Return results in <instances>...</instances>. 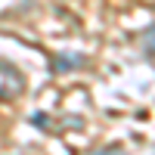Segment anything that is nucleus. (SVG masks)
<instances>
[{"label": "nucleus", "instance_id": "f257e3e1", "mask_svg": "<svg viewBox=\"0 0 155 155\" xmlns=\"http://www.w3.org/2000/svg\"><path fill=\"white\" fill-rule=\"evenodd\" d=\"M25 90V78L12 62H0V99H16Z\"/></svg>", "mask_w": 155, "mask_h": 155}, {"label": "nucleus", "instance_id": "7ed1b4c3", "mask_svg": "<svg viewBox=\"0 0 155 155\" xmlns=\"http://www.w3.org/2000/svg\"><path fill=\"white\" fill-rule=\"evenodd\" d=\"M143 53L146 56H155V25L146 28V34H143Z\"/></svg>", "mask_w": 155, "mask_h": 155}, {"label": "nucleus", "instance_id": "20e7f679", "mask_svg": "<svg viewBox=\"0 0 155 155\" xmlns=\"http://www.w3.org/2000/svg\"><path fill=\"white\" fill-rule=\"evenodd\" d=\"M90 155H127V152L118 149V146H109V149H96V152H90Z\"/></svg>", "mask_w": 155, "mask_h": 155}, {"label": "nucleus", "instance_id": "f03ea898", "mask_svg": "<svg viewBox=\"0 0 155 155\" xmlns=\"http://www.w3.org/2000/svg\"><path fill=\"white\" fill-rule=\"evenodd\" d=\"M78 65H84V56L81 53H59V56H53V65H50V71H74Z\"/></svg>", "mask_w": 155, "mask_h": 155}]
</instances>
